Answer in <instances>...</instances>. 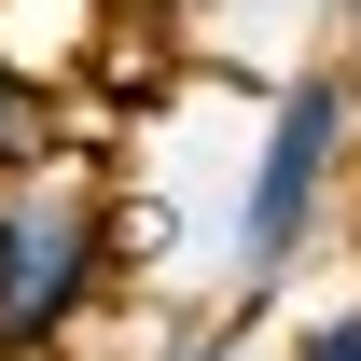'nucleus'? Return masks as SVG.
I'll return each instance as SVG.
<instances>
[{"mask_svg":"<svg viewBox=\"0 0 361 361\" xmlns=\"http://www.w3.org/2000/svg\"><path fill=\"white\" fill-rule=\"evenodd\" d=\"M153 14H195V0H153Z\"/></svg>","mask_w":361,"mask_h":361,"instance_id":"obj_5","label":"nucleus"},{"mask_svg":"<svg viewBox=\"0 0 361 361\" xmlns=\"http://www.w3.org/2000/svg\"><path fill=\"white\" fill-rule=\"evenodd\" d=\"M111 264H126V209H111L84 167L0 180V361H56L97 319Z\"/></svg>","mask_w":361,"mask_h":361,"instance_id":"obj_2","label":"nucleus"},{"mask_svg":"<svg viewBox=\"0 0 361 361\" xmlns=\"http://www.w3.org/2000/svg\"><path fill=\"white\" fill-rule=\"evenodd\" d=\"M348 167H361V84L334 70V56H306V70L264 97V153H250V180H236V292H278V278L319 250Z\"/></svg>","mask_w":361,"mask_h":361,"instance_id":"obj_1","label":"nucleus"},{"mask_svg":"<svg viewBox=\"0 0 361 361\" xmlns=\"http://www.w3.org/2000/svg\"><path fill=\"white\" fill-rule=\"evenodd\" d=\"M28 167H70V97H56V70L0 56V180H28Z\"/></svg>","mask_w":361,"mask_h":361,"instance_id":"obj_3","label":"nucleus"},{"mask_svg":"<svg viewBox=\"0 0 361 361\" xmlns=\"http://www.w3.org/2000/svg\"><path fill=\"white\" fill-rule=\"evenodd\" d=\"M278 361H361V292H348V306H334V319H306V334H292V348H278Z\"/></svg>","mask_w":361,"mask_h":361,"instance_id":"obj_4","label":"nucleus"}]
</instances>
